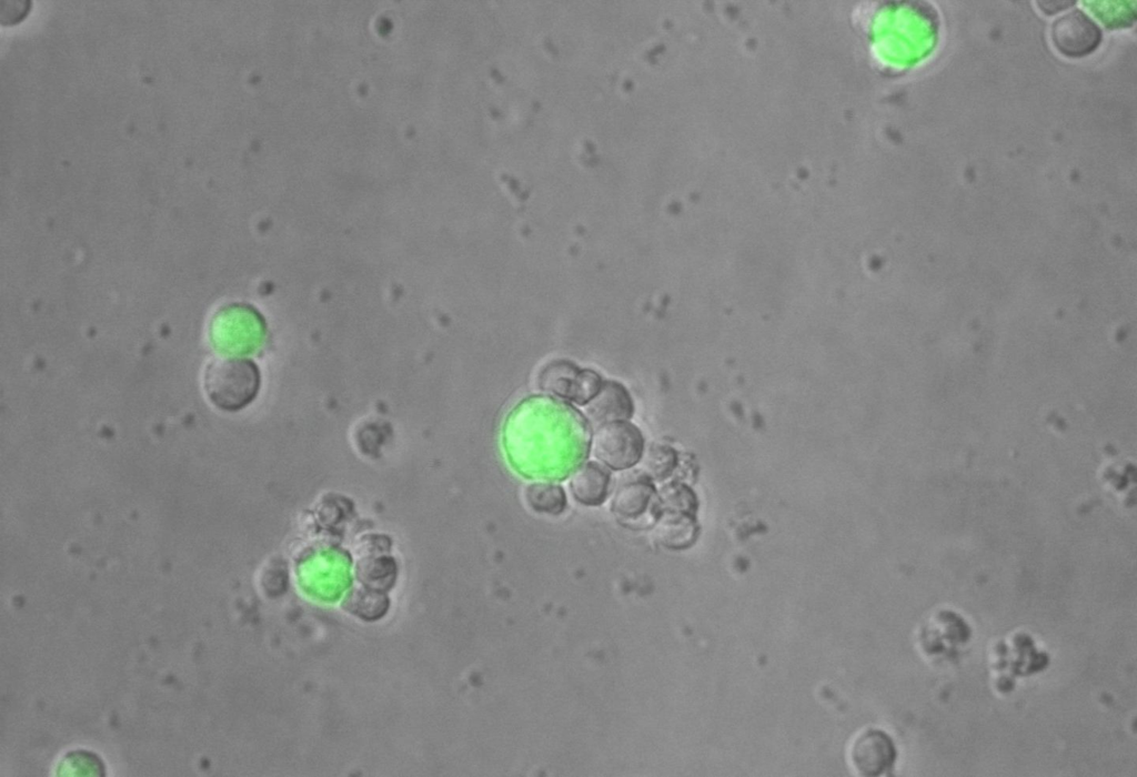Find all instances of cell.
<instances>
[{
  "label": "cell",
  "instance_id": "6da1fadb",
  "mask_svg": "<svg viewBox=\"0 0 1137 777\" xmlns=\"http://www.w3.org/2000/svg\"><path fill=\"white\" fill-rule=\"evenodd\" d=\"M503 442L512 466L522 475L562 480L587 455L585 418L555 398L534 396L509 415Z\"/></svg>",
  "mask_w": 1137,
  "mask_h": 777
},
{
  "label": "cell",
  "instance_id": "7a4b0ae2",
  "mask_svg": "<svg viewBox=\"0 0 1137 777\" xmlns=\"http://www.w3.org/2000/svg\"><path fill=\"white\" fill-rule=\"evenodd\" d=\"M259 387V369L248 359L217 357L205 367V392L221 410H241L252 402Z\"/></svg>",
  "mask_w": 1137,
  "mask_h": 777
},
{
  "label": "cell",
  "instance_id": "3957f363",
  "mask_svg": "<svg viewBox=\"0 0 1137 777\" xmlns=\"http://www.w3.org/2000/svg\"><path fill=\"white\" fill-rule=\"evenodd\" d=\"M595 457L607 467L622 471L635 465L642 457L644 440L632 423L622 421L601 425L592 438Z\"/></svg>",
  "mask_w": 1137,
  "mask_h": 777
},
{
  "label": "cell",
  "instance_id": "277c9868",
  "mask_svg": "<svg viewBox=\"0 0 1137 777\" xmlns=\"http://www.w3.org/2000/svg\"><path fill=\"white\" fill-rule=\"evenodd\" d=\"M601 376L592 370H581L566 360L546 364L539 375V387L550 395L585 405L598 392Z\"/></svg>",
  "mask_w": 1137,
  "mask_h": 777
},
{
  "label": "cell",
  "instance_id": "5b68a950",
  "mask_svg": "<svg viewBox=\"0 0 1137 777\" xmlns=\"http://www.w3.org/2000/svg\"><path fill=\"white\" fill-rule=\"evenodd\" d=\"M896 758L892 738L883 730L861 731L849 747V761L862 776H879L889 771Z\"/></svg>",
  "mask_w": 1137,
  "mask_h": 777
},
{
  "label": "cell",
  "instance_id": "8992f818",
  "mask_svg": "<svg viewBox=\"0 0 1137 777\" xmlns=\"http://www.w3.org/2000/svg\"><path fill=\"white\" fill-rule=\"evenodd\" d=\"M1052 40L1059 52L1077 58L1086 56L1097 48L1101 40V32L1088 16L1075 10L1054 22Z\"/></svg>",
  "mask_w": 1137,
  "mask_h": 777
},
{
  "label": "cell",
  "instance_id": "52a82bcc",
  "mask_svg": "<svg viewBox=\"0 0 1137 777\" xmlns=\"http://www.w3.org/2000/svg\"><path fill=\"white\" fill-rule=\"evenodd\" d=\"M656 494L647 477L641 475L622 483L614 492L611 507L615 517L623 524H631L656 511Z\"/></svg>",
  "mask_w": 1137,
  "mask_h": 777
},
{
  "label": "cell",
  "instance_id": "ba28073f",
  "mask_svg": "<svg viewBox=\"0 0 1137 777\" xmlns=\"http://www.w3.org/2000/svg\"><path fill=\"white\" fill-rule=\"evenodd\" d=\"M587 420L597 427L607 423L627 421L633 414L628 391L618 382L602 383L598 392L585 404Z\"/></svg>",
  "mask_w": 1137,
  "mask_h": 777
},
{
  "label": "cell",
  "instance_id": "9c48e42d",
  "mask_svg": "<svg viewBox=\"0 0 1137 777\" xmlns=\"http://www.w3.org/2000/svg\"><path fill=\"white\" fill-rule=\"evenodd\" d=\"M262 319L254 310L233 306L217 314L212 322V337L232 345H245L263 332Z\"/></svg>",
  "mask_w": 1137,
  "mask_h": 777
},
{
  "label": "cell",
  "instance_id": "30bf717a",
  "mask_svg": "<svg viewBox=\"0 0 1137 777\" xmlns=\"http://www.w3.org/2000/svg\"><path fill=\"white\" fill-rule=\"evenodd\" d=\"M611 474L598 463L588 462L578 466L570 478L573 497L588 506L602 504L610 491Z\"/></svg>",
  "mask_w": 1137,
  "mask_h": 777
},
{
  "label": "cell",
  "instance_id": "8fae6325",
  "mask_svg": "<svg viewBox=\"0 0 1137 777\" xmlns=\"http://www.w3.org/2000/svg\"><path fill=\"white\" fill-rule=\"evenodd\" d=\"M526 504L537 513L561 514L566 507V495L562 486L549 482H535L525 488Z\"/></svg>",
  "mask_w": 1137,
  "mask_h": 777
},
{
  "label": "cell",
  "instance_id": "7c38bea8",
  "mask_svg": "<svg viewBox=\"0 0 1137 777\" xmlns=\"http://www.w3.org/2000/svg\"><path fill=\"white\" fill-rule=\"evenodd\" d=\"M674 460V452L670 447L652 445L640 460L641 473L647 478L662 480L672 471Z\"/></svg>",
  "mask_w": 1137,
  "mask_h": 777
},
{
  "label": "cell",
  "instance_id": "4fadbf2b",
  "mask_svg": "<svg viewBox=\"0 0 1137 777\" xmlns=\"http://www.w3.org/2000/svg\"><path fill=\"white\" fill-rule=\"evenodd\" d=\"M656 535L658 539L668 547L677 548L685 545L690 538V524L682 517L665 514L657 519Z\"/></svg>",
  "mask_w": 1137,
  "mask_h": 777
},
{
  "label": "cell",
  "instance_id": "5bb4252c",
  "mask_svg": "<svg viewBox=\"0 0 1137 777\" xmlns=\"http://www.w3.org/2000/svg\"><path fill=\"white\" fill-rule=\"evenodd\" d=\"M29 9L28 1H2L0 20L3 24H16L28 14Z\"/></svg>",
  "mask_w": 1137,
  "mask_h": 777
}]
</instances>
